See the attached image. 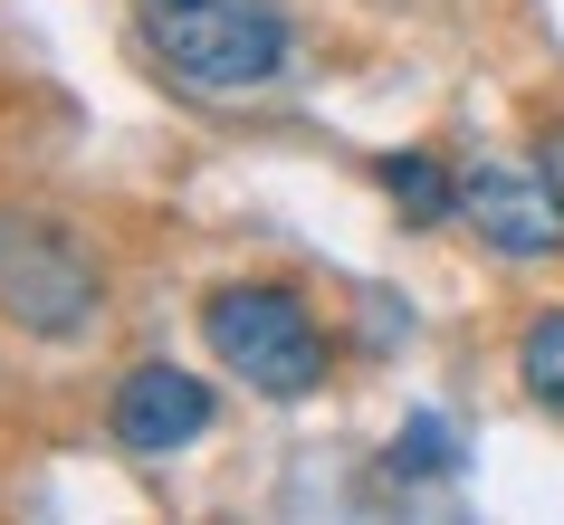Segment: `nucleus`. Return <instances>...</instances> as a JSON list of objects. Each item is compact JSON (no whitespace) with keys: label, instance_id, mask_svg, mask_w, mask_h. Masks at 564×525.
<instances>
[{"label":"nucleus","instance_id":"nucleus-3","mask_svg":"<svg viewBox=\"0 0 564 525\" xmlns=\"http://www.w3.org/2000/svg\"><path fill=\"white\" fill-rule=\"evenodd\" d=\"M0 306L30 325V335H77L106 306V277L58 220L39 210H0Z\"/></svg>","mask_w":564,"mask_h":525},{"label":"nucleus","instance_id":"nucleus-7","mask_svg":"<svg viewBox=\"0 0 564 525\" xmlns=\"http://www.w3.org/2000/svg\"><path fill=\"white\" fill-rule=\"evenodd\" d=\"M517 382H527L535 411H555V420H564V306H545V316L517 335Z\"/></svg>","mask_w":564,"mask_h":525},{"label":"nucleus","instance_id":"nucleus-6","mask_svg":"<svg viewBox=\"0 0 564 525\" xmlns=\"http://www.w3.org/2000/svg\"><path fill=\"white\" fill-rule=\"evenodd\" d=\"M373 173H383L392 210H402L412 230H431V220H449V210H459V173H449L441 153H383Z\"/></svg>","mask_w":564,"mask_h":525},{"label":"nucleus","instance_id":"nucleus-9","mask_svg":"<svg viewBox=\"0 0 564 525\" xmlns=\"http://www.w3.org/2000/svg\"><path fill=\"white\" fill-rule=\"evenodd\" d=\"M545 173L564 182V124H555V134H545Z\"/></svg>","mask_w":564,"mask_h":525},{"label":"nucleus","instance_id":"nucleus-2","mask_svg":"<svg viewBox=\"0 0 564 525\" xmlns=\"http://www.w3.org/2000/svg\"><path fill=\"white\" fill-rule=\"evenodd\" d=\"M202 344L210 363H230L249 392H268V402H306L316 382H326L335 344L326 325H316V306H306L297 287H278V277H230V287L202 296Z\"/></svg>","mask_w":564,"mask_h":525},{"label":"nucleus","instance_id":"nucleus-8","mask_svg":"<svg viewBox=\"0 0 564 525\" xmlns=\"http://www.w3.org/2000/svg\"><path fill=\"white\" fill-rule=\"evenodd\" d=\"M383 468H392V478H449V468H459V439H449V420H441V411H412Z\"/></svg>","mask_w":564,"mask_h":525},{"label":"nucleus","instance_id":"nucleus-1","mask_svg":"<svg viewBox=\"0 0 564 525\" xmlns=\"http://www.w3.org/2000/svg\"><path fill=\"white\" fill-rule=\"evenodd\" d=\"M134 39L192 96H259L297 58V30L278 0H134Z\"/></svg>","mask_w":564,"mask_h":525},{"label":"nucleus","instance_id":"nucleus-5","mask_svg":"<svg viewBox=\"0 0 564 525\" xmlns=\"http://www.w3.org/2000/svg\"><path fill=\"white\" fill-rule=\"evenodd\" d=\"M116 439L134 449V459H163V449H192V439L220 420V402H210L202 373H182V363H134V373L116 382Z\"/></svg>","mask_w":564,"mask_h":525},{"label":"nucleus","instance_id":"nucleus-4","mask_svg":"<svg viewBox=\"0 0 564 525\" xmlns=\"http://www.w3.org/2000/svg\"><path fill=\"white\" fill-rule=\"evenodd\" d=\"M459 220H478V239L498 259H555L564 249V182L517 173V163H478L459 182Z\"/></svg>","mask_w":564,"mask_h":525}]
</instances>
